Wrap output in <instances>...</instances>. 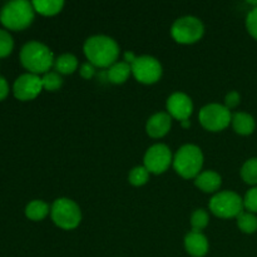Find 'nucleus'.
I'll use <instances>...</instances> for the list:
<instances>
[{"instance_id":"obj_1","label":"nucleus","mask_w":257,"mask_h":257,"mask_svg":"<svg viewBox=\"0 0 257 257\" xmlns=\"http://www.w3.org/2000/svg\"><path fill=\"white\" fill-rule=\"evenodd\" d=\"M83 50L88 62L99 68L112 67L119 57V45L107 35L89 37L84 42Z\"/></svg>"},{"instance_id":"obj_2","label":"nucleus","mask_w":257,"mask_h":257,"mask_svg":"<svg viewBox=\"0 0 257 257\" xmlns=\"http://www.w3.org/2000/svg\"><path fill=\"white\" fill-rule=\"evenodd\" d=\"M54 54L45 44L39 42L27 43L20 50V62L32 74H45L54 65Z\"/></svg>"},{"instance_id":"obj_3","label":"nucleus","mask_w":257,"mask_h":257,"mask_svg":"<svg viewBox=\"0 0 257 257\" xmlns=\"http://www.w3.org/2000/svg\"><path fill=\"white\" fill-rule=\"evenodd\" d=\"M34 8L27 0H13L0 10V22L10 30H23L34 20Z\"/></svg>"},{"instance_id":"obj_4","label":"nucleus","mask_w":257,"mask_h":257,"mask_svg":"<svg viewBox=\"0 0 257 257\" xmlns=\"http://www.w3.org/2000/svg\"><path fill=\"white\" fill-rule=\"evenodd\" d=\"M173 168L176 173L185 180H192L201 173L203 166V153L195 145H185L173 157Z\"/></svg>"},{"instance_id":"obj_5","label":"nucleus","mask_w":257,"mask_h":257,"mask_svg":"<svg viewBox=\"0 0 257 257\" xmlns=\"http://www.w3.org/2000/svg\"><path fill=\"white\" fill-rule=\"evenodd\" d=\"M50 216L55 225L62 230H74L82 221L80 207L70 198H57L50 207Z\"/></svg>"},{"instance_id":"obj_6","label":"nucleus","mask_w":257,"mask_h":257,"mask_svg":"<svg viewBox=\"0 0 257 257\" xmlns=\"http://www.w3.org/2000/svg\"><path fill=\"white\" fill-rule=\"evenodd\" d=\"M203 34H205L203 23L198 18L191 15L178 18L171 28V35L180 44H195L202 39Z\"/></svg>"},{"instance_id":"obj_7","label":"nucleus","mask_w":257,"mask_h":257,"mask_svg":"<svg viewBox=\"0 0 257 257\" xmlns=\"http://www.w3.org/2000/svg\"><path fill=\"white\" fill-rule=\"evenodd\" d=\"M210 211L220 218L237 217L243 212V198L233 191H222L211 198Z\"/></svg>"},{"instance_id":"obj_8","label":"nucleus","mask_w":257,"mask_h":257,"mask_svg":"<svg viewBox=\"0 0 257 257\" xmlns=\"http://www.w3.org/2000/svg\"><path fill=\"white\" fill-rule=\"evenodd\" d=\"M198 119L202 127L210 132H221L230 125L232 114L225 104L211 103L201 108Z\"/></svg>"},{"instance_id":"obj_9","label":"nucleus","mask_w":257,"mask_h":257,"mask_svg":"<svg viewBox=\"0 0 257 257\" xmlns=\"http://www.w3.org/2000/svg\"><path fill=\"white\" fill-rule=\"evenodd\" d=\"M132 74L142 84H155L162 77V65L160 60L151 55H141L131 64Z\"/></svg>"},{"instance_id":"obj_10","label":"nucleus","mask_w":257,"mask_h":257,"mask_svg":"<svg viewBox=\"0 0 257 257\" xmlns=\"http://www.w3.org/2000/svg\"><path fill=\"white\" fill-rule=\"evenodd\" d=\"M145 167L153 175H162L173 163V156L170 148L162 143H157L150 147L143 158Z\"/></svg>"},{"instance_id":"obj_11","label":"nucleus","mask_w":257,"mask_h":257,"mask_svg":"<svg viewBox=\"0 0 257 257\" xmlns=\"http://www.w3.org/2000/svg\"><path fill=\"white\" fill-rule=\"evenodd\" d=\"M14 95L19 100H32L43 90L42 78L37 74L25 73L14 82Z\"/></svg>"},{"instance_id":"obj_12","label":"nucleus","mask_w":257,"mask_h":257,"mask_svg":"<svg viewBox=\"0 0 257 257\" xmlns=\"http://www.w3.org/2000/svg\"><path fill=\"white\" fill-rule=\"evenodd\" d=\"M166 108L171 117L183 122V120L190 119L193 112V103L187 94L182 92H176L168 97Z\"/></svg>"},{"instance_id":"obj_13","label":"nucleus","mask_w":257,"mask_h":257,"mask_svg":"<svg viewBox=\"0 0 257 257\" xmlns=\"http://www.w3.org/2000/svg\"><path fill=\"white\" fill-rule=\"evenodd\" d=\"M172 127V117L167 112H158L148 118L146 123V132L152 138H162Z\"/></svg>"},{"instance_id":"obj_14","label":"nucleus","mask_w":257,"mask_h":257,"mask_svg":"<svg viewBox=\"0 0 257 257\" xmlns=\"http://www.w3.org/2000/svg\"><path fill=\"white\" fill-rule=\"evenodd\" d=\"M185 248L192 257H203L208 252L207 237L202 232H188L185 237Z\"/></svg>"},{"instance_id":"obj_15","label":"nucleus","mask_w":257,"mask_h":257,"mask_svg":"<svg viewBox=\"0 0 257 257\" xmlns=\"http://www.w3.org/2000/svg\"><path fill=\"white\" fill-rule=\"evenodd\" d=\"M195 185L205 193H215L222 185V177L212 170L203 171L195 178Z\"/></svg>"},{"instance_id":"obj_16","label":"nucleus","mask_w":257,"mask_h":257,"mask_svg":"<svg viewBox=\"0 0 257 257\" xmlns=\"http://www.w3.org/2000/svg\"><path fill=\"white\" fill-rule=\"evenodd\" d=\"M231 124H232L233 131L240 136H250L256 127L252 115L245 112H237L232 114Z\"/></svg>"},{"instance_id":"obj_17","label":"nucleus","mask_w":257,"mask_h":257,"mask_svg":"<svg viewBox=\"0 0 257 257\" xmlns=\"http://www.w3.org/2000/svg\"><path fill=\"white\" fill-rule=\"evenodd\" d=\"M132 74V68L131 64L125 62H117L109 67L108 70V80L113 84H123L127 82L128 78Z\"/></svg>"},{"instance_id":"obj_18","label":"nucleus","mask_w":257,"mask_h":257,"mask_svg":"<svg viewBox=\"0 0 257 257\" xmlns=\"http://www.w3.org/2000/svg\"><path fill=\"white\" fill-rule=\"evenodd\" d=\"M32 4L35 12L44 17L57 15L58 13L62 12L63 7H64L63 0H34Z\"/></svg>"},{"instance_id":"obj_19","label":"nucleus","mask_w":257,"mask_h":257,"mask_svg":"<svg viewBox=\"0 0 257 257\" xmlns=\"http://www.w3.org/2000/svg\"><path fill=\"white\" fill-rule=\"evenodd\" d=\"M55 72L60 75L73 74L78 69V59L70 53H64L54 60Z\"/></svg>"},{"instance_id":"obj_20","label":"nucleus","mask_w":257,"mask_h":257,"mask_svg":"<svg viewBox=\"0 0 257 257\" xmlns=\"http://www.w3.org/2000/svg\"><path fill=\"white\" fill-rule=\"evenodd\" d=\"M50 213V207L42 200H34L25 207V215L32 221H42Z\"/></svg>"},{"instance_id":"obj_21","label":"nucleus","mask_w":257,"mask_h":257,"mask_svg":"<svg viewBox=\"0 0 257 257\" xmlns=\"http://www.w3.org/2000/svg\"><path fill=\"white\" fill-rule=\"evenodd\" d=\"M237 220V226L243 233H255L257 231V217L255 213H251L248 211H243L236 217Z\"/></svg>"},{"instance_id":"obj_22","label":"nucleus","mask_w":257,"mask_h":257,"mask_svg":"<svg viewBox=\"0 0 257 257\" xmlns=\"http://www.w3.org/2000/svg\"><path fill=\"white\" fill-rule=\"evenodd\" d=\"M241 178L247 185L257 186V158H250L241 168Z\"/></svg>"},{"instance_id":"obj_23","label":"nucleus","mask_w":257,"mask_h":257,"mask_svg":"<svg viewBox=\"0 0 257 257\" xmlns=\"http://www.w3.org/2000/svg\"><path fill=\"white\" fill-rule=\"evenodd\" d=\"M42 84H43V89L48 90V92H55V90L62 88L63 78L59 73L48 72L43 75Z\"/></svg>"},{"instance_id":"obj_24","label":"nucleus","mask_w":257,"mask_h":257,"mask_svg":"<svg viewBox=\"0 0 257 257\" xmlns=\"http://www.w3.org/2000/svg\"><path fill=\"white\" fill-rule=\"evenodd\" d=\"M148 178H150V172H148V170L145 166L135 167L130 172V176H128L130 183L132 186H136V187H141V186L146 185L148 182Z\"/></svg>"},{"instance_id":"obj_25","label":"nucleus","mask_w":257,"mask_h":257,"mask_svg":"<svg viewBox=\"0 0 257 257\" xmlns=\"http://www.w3.org/2000/svg\"><path fill=\"white\" fill-rule=\"evenodd\" d=\"M208 225V213L203 208L195 210V212L191 216V226H192L193 232H201L205 230Z\"/></svg>"},{"instance_id":"obj_26","label":"nucleus","mask_w":257,"mask_h":257,"mask_svg":"<svg viewBox=\"0 0 257 257\" xmlns=\"http://www.w3.org/2000/svg\"><path fill=\"white\" fill-rule=\"evenodd\" d=\"M13 47H14V40L12 35L7 30L0 29V58L7 57L12 53Z\"/></svg>"},{"instance_id":"obj_27","label":"nucleus","mask_w":257,"mask_h":257,"mask_svg":"<svg viewBox=\"0 0 257 257\" xmlns=\"http://www.w3.org/2000/svg\"><path fill=\"white\" fill-rule=\"evenodd\" d=\"M243 207L251 213H257V186L247 191L243 198Z\"/></svg>"},{"instance_id":"obj_28","label":"nucleus","mask_w":257,"mask_h":257,"mask_svg":"<svg viewBox=\"0 0 257 257\" xmlns=\"http://www.w3.org/2000/svg\"><path fill=\"white\" fill-rule=\"evenodd\" d=\"M246 28L248 34L257 40V8H252L246 17Z\"/></svg>"},{"instance_id":"obj_29","label":"nucleus","mask_w":257,"mask_h":257,"mask_svg":"<svg viewBox=\"0 0 257 257\" xmlns=\"http://www.w3.org/2000/svg\"><path fill=\"white\" fill-rule=\"evenodd\" d=\"M241 102V95L240 93L236 92V90H232V92L227 93L225 97V107L228 108V109H233V108L237 107Z\"/></svg>"},{"instance_id":"obj_30","label":"nucleus","mask_w":257,"mask_h":257,"mask_svg":"<svg viewBox=\"0 0 257 257\" xmlns=\"http://www.w3.org/2000/svg\"><path fill=\"white\" fill-rule=\"evenodd\" d=\"M79 73L82 75V78H84V79H92L95 74V67L92 63L85 62L80 65Z\"/></svg>"},{"instance_id":"obj_31","label":"nucleus","mask_w":257,"mask_h":257,"mask_svg":"<svg viewBox=\"0 0 257 257\" xmlns=\"http://www.w3.org/2000/svg\"><path fill=\"white\" fill-rule=\"evenodd\" d=\"M8 93H9V85H8L7 80L4 78L0 77V100L4 99Z\"/></svg>"},{"instance_id":"obj_32","label":"nucleus","mask_w":257,"mask_h":257,"mask_svg":"<svg viewBox=\"0 0 257 257\" xmlns=\"http://www.w3.org/2000/svg\"><path fill=\"white\" fill-rule=\"evenodd\" d=\"M136 58H137V57H135V54H133V53L127 52L124 54V62L128 63V64H132V63L135 62Z\"/></svg>"},{"instance_id":"obj_33","label":"nucleus","mask_w":257,"mask_h":257,"mask_svg":"<svg viewBox=\"0 0 257 257\" xmlns=\"http://www.w3.org/2000/svg\"><path fill=\"white\" fill-rule=\"evenodd\" d=\"M181 124H182L183 128H190L191 127V122L190 120H183V122H181Z\"/></svg>"}]
</instances>
